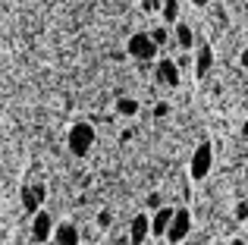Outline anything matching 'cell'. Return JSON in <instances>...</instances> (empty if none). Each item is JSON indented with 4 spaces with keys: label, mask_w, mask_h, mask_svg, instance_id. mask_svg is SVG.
Listing matches in <instances>:
<instances>
[{
    "label": "cell",
    "mask_w": 248,
    "mask_h": 245,
    "mask_svg": "<svg viewBox=\"0 0 248 245\" xmlns=\"http://www.w3.org/2000/svg\"><path fill=\"white\" fill-rule=\"evenodd\" d=\"M198 3H201V0H198Z\"/></svg>",
    "instance_id": "obj_1"
}]
</instances>
